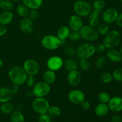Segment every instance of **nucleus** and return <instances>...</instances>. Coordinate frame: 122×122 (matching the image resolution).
<instances>
[{
  "mask_svg": "<svg viewBox=\"0 0 122 122\" xmlns=\"http://www.w3.org/2000/svg\"><path fill=\"white\" fill-rule=\"evenodd\" d=\"M19 27L21 33L26 35L31 34L34 29L33 20L29 19L28 17L23 18L20 22Z\"/></svg>",
  "mask_w": 122,
  "mask_h": 122,
  "instance_id": "13",
  "label": "nucleus"
},
{
  "mask_svg": "<svg viewBox=\"0 0 122 122\" xmlns=\"http://www.w3.org/2000/svg\"><path fill=\"white\" fill-rule=\"evenodd\" d=\"M14 19L13 13L11 11H3L0 13V25L6 26L12 22Z\"/></svg>",
  "mask_w": 122,
  "mask_h": 122,
  "instance_id": "18",
  "label": "nucleus"
},
{
  "mask_svg": "<svg viewBox=\"0 0 122 122\" xmlns=\"http://www.w3.org/2000/svg\"><path fill=\"white\" fill-rule=\"evenodd\" d=\"M27 17L32 20H36V19H38V17H39V12H38V10H30Z\"/></svg>",
  "mask_w": 122,
  "mask_h": 122,
  "instance_id": "42",
  "label": "nucleus"
},
{
  "mask_svg": "<svg viewBox=\"0 0 122 122\" xmlns=\"http://www.w3.org/2000/svg\"><path fill=\"white\" fill-rule=\"evenodd\" d=\"M0 110L5 114H10L14 110V107L10 101L2 102L0 106Z\"/></svg>",
  "mask_w": 122,
  "mask_h": 122,
  "instance_id": "28",
  "label": "nucleus"
},
{
  "mask_svg": "<svg viewBox=\"0 0 122 122\" xmlns=\"http://www.w3.org/2000/svg\"><path fill=\"white\" fill-rule=\"evenodd\" d=\"M9 89L13 94V95H15V94H17V92H19V86L16 84H14V83H12L11 85L10 86Z\"/></svg>",
  "mask_w": 122,
  "mask_h": 122,
  "instance_id": "43",
  "label": "nucleus"
},
{
  "mask_svg": "<svg viewBox=\"0 0 122 122\" xmlns=\"http://www.w3.org/2000/svg\"><path fill=\"white\" fill-rule=\"evenodd\" d=\"M116 25L118 26L122 27V13H120V14H119L117 18L116 19Z\"/></svg>",
  "mask_w": 122,
  "mask_h": 122,
  "instance_id": "48",
  "label": "nucleus"
},
{
  "mask_svg": "<svg viewBox=\"0 0 122 122\" xmlns=\"http://www.w3.org/2000/svg\"><path fill=\"white\" fill-rule=\"evenodd\" d=\"M68 99L72 104L76 105L81 104L85 100V94L80 89H73L69 92Z\"/></svg>",
  "mask_w": 122,
  "mask_h": 122,
  "instance_id": "12",
  "label": "nucleus"
},
{
  "mask_svg": "<svg viewBox=\"0 0 122 122\" xmlns=\"http://www.w3.org/2000/svg\"><path fill=\"white\" fill-rule=\"evenodd\" d=\"M7 29L5 26L0 25V37L4 36L7 33Z\"/></svg>",
  "mask_w": 122,
  "mask_h": 122,
  "instance_id": "47",
  "label": "nucleus"
},
{
  "mask_svg": "<svg viewBox=\"0 0 122 122\" xmlns=\"http://www.w3.org/2000/svg\"><path fill=\"white\" fill-rule=\"evenodd\" d=\"M104 39L102 44L106 46V49L116 48L119 46L121 42V35L119 31L116 30H112L105 36H104Z\"/></svg>",
  "mask_w": 122,
  "mask_h": 122,
  "instance_id": "2",
  "label": "nucleus"
},
{
  "mask_svg": "<svg viewBox=\"0 0 122 122\" xmlns=\"http://www.w3.org/2000/svg\"><path fill=\"white\" fill-rule=\"evenodd\" d=\"M100 80L104 83H110L113 81V77L112 73L110 72H104L100 75Z\"/></svg>",
  "mask_w": 122,
  "mask_h": 122,
  "instance_id": "35",
  "label": "nucleus"
},
{
  "mask_svg": "<svg viewBox=\"0 0 122 122\" xmlns=\"http://www.w3.org/2000/svg\"><path fill=\"white\" fill-rule=\"evenodd\" d=\"M119 51H120V53H121L122 54V42H120V44H119Z\"/></svg>",
  "mask_w": 122,
  "mask_h": 122,
  "instance_id": "50",
  "label": "nucleus"
},
{
  "mask_svg": "<svg viewBox=\"0 0 122 122\" xmlns=\"http://www.w3.org/2000/svg\"><path fill=\"white\" fill-rule=\"evenodd\" d=\"M107 63H108V59L106 56H101L97 59L95 66L98 69H104L106 67Z\"/></svg>",
  "mask_w": 122,
  "mask_h": 122,
  "instance_id": "33",
  "label": "nucleus"
},
{
  "mask_svg": "<svg viewBox=\"0 0 122 122\" xmlns=\"http://www.w3.org/2000/svg\"><path fill=\"white\" fill-rule=\"evenodd\" d=\"M63 67L67 71H70L71 70H76L78 67V63H77L76 60L73 58H68L63 63Z\"/></svg>",
  "mask_w": 122,
  "mask_h": 122,
  "instance_id": "25",
  "label": "nucleus"
},
{
  "mask_svg": "<svg viewBox=\"0 0 122 122\" xmlns=\"http://www.w3.org/2000/svg\"><path fill=\"white\" fill-rule=\"evenodd\" d=\"M64 61L58 56H53L50 57L46 61V67L49 70L57 71L63 66Z\"/></svg>",
  "mask_w": 122,
  "mask_h": 122,
  "instance_id": "11",
  "label": "nucleus"
},
{
  "mask_svg": "<svg viewBox=\"0 0 122 122\" xmlns=\"http://www.w3.org/2000/svg\"><path fill=\"white\" fill-rule=\"evenodd\" d=\"M50 107V102L45 98H35L32 101V108L39 114L48 113Z\"/></svg>",
  "mask_w": 122,
  "mask_h": 122,
  "instance_id": "7",
  "label": "nucleus"
},
{
  "mask_svg": "<svg viewBox=\"0 0 122 122\" xmlns=\"http://www.w3.org/2000/svg\"><path fill=\"white\" fill-rule=\"evenodd\" d=\"M106 57L108 60L113 63H119L121 62L122 59V54L119 50H116V48L108 50L106 53Z\"/></svg>",
  "mask_w": 122,
  "mask_h": 122,
  "instance_id": "17",
  "label": "nucleus"
},
{
  "mask_svg": "<svg viewBox=\"0 0 122 122\" xmlns=\"http://www.w3.org/2000/svg\"><path fill=\"white\" fill-rule=\"evenodd\" d=\"M67 81L70 86H76L79 85L82 81V75L81 72L77 69L69 71L67 76Z\"/></svg>",
  "mask_w": 122,
  "mask_h": 122,
  "instance_id": "14",
  "label": "nucleus"
},
{
  "mask_svg": "<svg viewBox=\"0 0 122 122\" xmlns=\"http://www.w3.org/2000/svg\"><path fill=\"white\" fill-rule=\"evenodd\" d=\"M13 94L8 87L0 88V102H5L10 101L13 97Z\"/></svg>",
  "mask_w": 122,
  "mask_h": 122,
  "instance_id": "20",
  "label": "nucleus"
},
{
  "mask_svg": "<svg viewBox=\"0 0 122 122\" xmlns=\"http://www.w3.org/2000/svg\"><path fill=\"white\" fill-rule=\"evenodd\" d=\"M33 96L36 98H45L50 92L51 87L50 85L44 81L36 82L32 88Z\"/></svg>",
  "mask_w": 122,
  "mask_h": 122,
  "instance_id": "8",
  "label": "nucleus"
},
{
  "mask_svg": "<svg viewBox=\"0 0 122 122\" xmlns=\"http://www.w3.org/2000/svg\"><path fill=\"white\" fill-rule=\"evenodd\" d=\"M36 83V79L35 77V76L27 75V78H26L25 83L26 84V86L29 88H32L33 87V86L35 85Z\"/></svg>",
  "mask_w": 122,
  "mask_h": 122,
  "instance_id": "40",
  "label": "nucleus"
},
{
  "mask_svg": "<svg viewBox=\"0 0 122 122\" xmlns=\"http://www.w3.org/2000/svg\"><path fill=\"white\" fill-rule=\"evenodd\" d=\"M100 13L96 11L92 10L90 14L88 15V20L89 25L92 27H97L100 23Z\"/></svg>",
  "mask_w": 122,
  "mask_h": 122,
  "instance_id": "19",
  "label": "nucleus"
},
{
  "mask_svg": "<svg viewBox=\"0 0 122 122\" xmlns=\"http://www.w3.org/2000/svg\"><path fill=\"white\" fill-rule=\"evenodd\" d=\"M29 10V8L26 7L23 3L18 5L16 7V10H15L17 14L22 18L27 17L28 16Z\"/></svg>",
  "mask_w": 122,
  "mask_h": 122,
  "instance_id": "27",
  "label": "nucleus"
},
{
  "mask_svg": "<svg viewBox=\"0 0 122 122\" xmlns=\"http://www.w3.org/2000/svg\"><path fill=\"white\" fill-rule=\"evenodd\" d=\"M8 77L12 83L20 86L25 83L27 75L24 70L23 66H14L9 70L8 73Z\"/></svg>",
  "mask_w": 122,
  "mask_h": 122,
  "instance_id": "1",
  "label": "nucleus"
},
{
  "mask_svg": "<svg viewBox=\"0 0 122 122\" xmlns=\"http://www.w3.org/2000/svg\"><path fill=\"white\" fill-rule=\"evenodd\" d=\"M81 105L82 108H83V110H89V108H91L90 102H89L88 101H86V100H85L81 104Z\"/></svg>",
  "mask_w": 122,
  "mask_h": 122,
  "instance_id": "45",
  "label": "nucleus"
},
{
  "mask_svg": "<svg viewBox=\"0 0 122 122\" xmlns=\"http://www.w3.org/2000/svg\"><path fill=\"white\" fill-rule=\"evenodd\" d=\"M41 44L48 50H56L61 45V40L56 35H47L42 38Z\"/></svg>",
  "mask_w": 122,
  "mask_h": 122,
  "instance_id": "6",
  "label": "nucleus"
},
{
  "mask_svg": "<svg viewBox=\"0 0 122 122\" xmlns=\"http://www.w3.org/2000/svg\"><path fill=\"white\" fill-rule=\"evenodd\" d=\"M117 1H119V2H122V0H117Z\"/></svg>",
  "mask_w": 122,
  "mask_h": 122,
  "instance_id": "53",
  "label": "nucleus"
},
{
  "mask_svg": "<svg viewBox=\"0 0 122 122\" xmlns=\"http://www.w3.org/2000/svg\"><path fill=\"white\" fill-rule=\"evenodd\" d=\"M99 35L101 36H105L109 32V26L106 23H100L98 26L96 27Z\"/></svg>",
  "mask_w": 122,
  "mask_h": 122,
  "instance_id": "31",
  "label": "nucleus"
},
{
  "mask_svg": "<svg viewBox=\"0 0 122 122\" xmlns=\"http://www.w3.org/2000/svg\"><path fill=\"white\" fill-rule=\"evenodd\" d=\"M83 26L82 17L76 14L71 15L69 20V27L71 30L79 31Z\"/></svg>",
  "mask_w": 122,
  "mask_h": 122,
  "instance_id": "16",
  "label": "nucleus"
},
{
  "mask_svg": "<svg viewBox=\"0 0 122 122\" xmlns=\"http://www.w3.org/2000/svg\"><path fill=\"white\" fill-rule=\"evenodd\" d=\"M23 3L30 10H38L43 4V0H22Z\"/></svg>",
  "mask_w": 122,
  "mask_h": 122,
  "instance_id": "24",
  "label": "nucleus"
},
{
  "mask_svg": "<svg viewBox=\"0 0 122 122\" xmlns=\"http://www.w3.org/2000/svg\"><path fill=\"white\" fill-rule=\"evenodd\" d=\"M64 53L69 57H73L75 55H76V49H75L71 45H68L64 47Z\"/></svg>",
  "mask_w": 122,
  "mask_h": 122,
  "instance_id": "39",
  "label": "nucleus"
},
{
  "mask_svg": "<svg viewBox=\"0 0 122 122\" xmlns=\"http://www.w3.org/2000/svg\"><path fill=\"white\" fill-rule=\"evenodd\" d=\"M25 117L23 113L19 110H14L10 114V122H25Z\"/></svg>",
  "mask_w": 122,
  "mask_h": 122,
  "instance_id": "26",
  "label": "nucleus"
},
{
  "mask_svg": "<svg viewBox=\"0 0 122 122\" xmlns=\"http://www.w3.org/2000/svg\"><path fill=\"white\" fill-rule=\"evenodd\" d=\"M78 66H79L80 69L84 71H88L91 68V63L89 60L86 58L80 59L78 63Z\"/></svg>",
  "mask_w": 122,
  "mask_h": 122,
  "instance_id": "30",
  "label": "nucleus"
},
{
  "mask_svg": "<svg viewBox=\"0 0 122 122\" xmlns=\"http://www.w3.org/2000/svg\"><path fill=\"white\" fill-rule=\"evenodd\" d=\"M55 72L56 71L49 70V69L44 71L42 75L43 81L50 85L53 84L56 82V79H57V76Z\"/></svg>",
  "mask_w": 122,
  "mask_h": 122,
  "instance_id": "21",
  "label": "nucleus"
},
{
  "mask_svg": "<svg viewBox=\"0 0 122 122\" xmlns=\"http://www.w3.org/2000/svg\"><path fill=\"white\" fill-rule=\"evenodd\" d=\"M107 104L110 110L114 113H119L122 111V97L119 96L111 97Z\"/></svg>",
  "mask_w": 122,
  "mask_h": 122,
  "instance_id": "15",
  "label": "nucleus"
},
{
  "mask_svg": "<svg viewBox=\"0 0 122 122\" xmlns=\"http://www.w3.org/2000/svg\"><path fill=\"white\" fill-rule=\"evenodd\" d=\"M2 1V0H0V3H1V1Z\"/></svg>",
  "mask_w": 122,
  "mask_h": 122,
  "instance_id": "54",
  "label": "nucleus"
},
{
  "mask_svg": "<svg viewBox=\"0 0 122 122\" xmlns=\"http://www.w3.org/2000/svg\"><path fill=\"white\" fill-rule=\"evenodd\" d=\"M39 122H52V117L48 113L39 114L38 117Z\"/></svg>",
  "mask_w": 122,
  "mask_h": 122,
  "instance_id": "41",
  "label": "nucleus"
},
{
  "mask_svg": "<svg viewBox=\"0 0 122 122\" xmlns=\"http://www.w3.org/2000/svg\"><path fill=\"white\" fill-rule=\"evenodd\" d=\"M79 32L81 38L89 42L97 41L100 36L96 27H92L89 25H83Z\"/></svg>",
  "mask_w": 122,
  "mask_h": 122,
  "instance_id": "5",
  "label": "nucleus"
},
{
  "mask_svg": "<svg viewBox=\"0 0 122 122\" xmlns=\"http://www.w3.org/2000/svg\"><path fill=\"white\" fill-rule=\"evenodd\" d=\"M109 108L107 104L100 102L95 108V113L99 117H103L107 115L109 112Z\"/></svg>",
  "mask_w": 122,
  "mask_h": 122,
  "instance_id": "22",
  "label": "nucleus"
},
{
  "mask_svg": "<svg viewBox=\"0 0 122 122\" xmlns=\"http://www.w3.org/2000/svg\"><path fill=\"white\" fill-rule=\"evenodd\" d=\"M106 2L104 0H95L91 4L92 10L96 11L101 14L106 7Z\"/></svg>",
  "mask_w": 122,
  "mask_h": 122,
  "instance_id": "29",
  "label": "nucleus"
},
{
  "mask_svg": "<svg viewBox=\"0 0 122 122\" xmlns=\"http://www.w3.org/2000/svg\"><path fill=\"white\" fill-rule=\"evenodd\" d=\"M113 79L119 82H122V68H118L113 71Z\"/></svg>",
  "mask_w": 122,
  "mask_h": 122,
  "instance_id": "37",
  "label": "nucleus"
},
{
  "mask_svg": "<svg viewBox=\"0 0 122 122\" xmlns=\"http://www.w3.org/2000/svg\"><path fill=\"white\" fill-rule=\"evenodd\" d=\"M14 7L13 1L10 0H2L0 3V8L3 11H11Z\"/></svg>",
  "mask_w": 122,
  "mask_h": 122,
  "instance_id": "34",
  "label": "nucleus"
},
{
  "mask_svg": "<svg viewBox=\"0 0 122 122\" xmlns=\"http://www.w3.org/2000/svg\"><path fill=\"white\" fill-rule=\"evenodd\" d=\"M119 13L114 8H108L102 11L101 14V19L104 23L110 25L116 22Z\"/></svg>",
  "mask_w": 122,
  "mask_h": 122,
  "instance_id": "10",
  "label": "nucleus"
},
{
  "mask_svg": "<svg viewBox=\"0 0 122 122\" xmlns=\"http://www.w3.org/2000/svg\"><path fill=\"white\" fill-rule=\"evenodd\" d=\"M24 70L27 75L35 76L40 71V65L36 60L29 58L24 62L23 65Z\"/></svg>",
  "mask_w": 122,
  "mask_h": 122,
  "instance_id": "9",
  "label": "nucleus"
},
{
  "mask_svg": "<svg viewBox=\"0 0 122 122\" xmlns=\"http://www.w3.org/2000/svg\"><path fill=\"white\" fill-rule=\"evenodd\" d=\"M112 122H122V117L121 116L116 114L114 115L111 119Z\"/></svg>",
  "mask_w": 122,
  "mask_h": 122,
  "instance_id": "46",
  "label": "nucleus"
},
{
  "mask_svg": "<svg viewBox=\"0 0 122 122\" xmlns=\"http://www.w3.org/2000/svg\"><path fill=\"white\" fill-rule=\"evenodd\" d=\"M81 38L79 31L71 30L68 39L71 42H76Z\"/></svg>",
  "mask_w": 122,
  "mask_h": 122,
  "instance_id": "38",
  "label": "nucleus"
},
{
  "mask_svg": "<svg viewBox=\"0 0 122 122\" xmlns=\"http://www.w3.org/2000/svg\"><path fill=\"white\" fill-rule=\"evenodd\" d=\"M70 32H71V30L69 28V26H61L57 30V36L61 41H66V39H67L69 38Z\"/></svg>",
  "mask_w": 122,
  "mask_h": 122,
  "instance_id": "23",
  "label": "nucleus"
},
{
  "mask_svg": "<svg viewBox=\"0 0 122 122\" xmlns=\"http://www.w3.org/2000/svg\"><path fill=\"white\" fill-rule=\"evenodd\" d=\"M10 1H13V2H17V1H20L21 0H10Z\"/></svg>",
  "mask_w": 122,
  "mask_h": 122,
  "instance_id": "52",
  "label": "nucleus"
},
{
  "mask_svg": "<svg viewBox=\"0 0 122 122\" xmlns=\"http://www.w3.org/2000/svg\"><path fill=\"white\" fill-rule=\"evenodd\" d=\"M96 52L95 46L90 42H85L80 44L76 48V55L79 59H89Z\"/></svg>",
  "mask_w": 122,
  "mask_h": 122,
  "instance_id": "3",
  "label": "nucleus"
},
{
  "mask_svg": "<svg viewBox=\"0 0 122 122\" xmlns=\"http://www.w3.org/2000/svg\"><path fill=\"white\" fill-rule=\"evenodd\" d=\"M73 10L75 14L81 17H88L92 11V5L89 2L85 0H77L73 5Z\"/></svg>",
  "mask_w": 122,
  "mask_h": 122,
  "instance_id": "4",
  "label": "nucleus"
},
{
  "mask_svg": "<svg viewBox=\"0 0 122 122\" xmlns=\"http://www.w3.org/2000/svg\"><path fill=\"white\" fill-rule=\"evenodd\" d=\"M95 49H96V52H97L98 53H102L107 50L103 44H100L97 46H95Z\"/></svg>",
  "mask_w": 122,
  "mask_h": 122,
  "instance_id": "44",
  "label": "nucleus"
},
{
  "mask_svg": "<svg viewBox=\"0 0 122 122\" xmlns=\"http://www.w3.org/2000/svg\"><path fill=\"white\" fill-rule=\"evenodd\" d=\"M25 95H26V97L27 98H30L32 96H33V92H32V90H29L27 91H26V92L25 93Z\"/></svg>",
  "mask_w": 122,
  "mask_h": 122,
  "instance_id": "49",
  "label": "nucleus"
},
{
  "mask_svg": "<svg viewBox=\"0 0 122 122\" xmlns=\"http://www.w3.org/2000/svg\"><path fill=\"white\" fill-rule=\"evenodd\" d=\"M48 113L52 117H58L61 114V108L58 106H50Z\"/></svg>",
  "mask_w": 122,
  "mask_h": 122,
  "instance_id": "32",
  "label": "nucleus"
},
{
  "mask_svg": "<svg viewBox=\"0 0 122 122\" xmlns=\"http://www.w3.org/2000/svg\"><path fill=\"white\" fill-rule=\"evenodd\" d=\"M3 61H2V60L0 58V68L2 67V66H3Z\"/></svg>",
  "mask_w": 122,
  "mask_h": 122,
  "instance_id": "51",
  "label": "nucleus"
},
{
  "mask_svg": "<svg viewBox=\"0 0 122 122\" xmlns=\"http://www.w3.org/2000/svg\"><path fill=\"white\" fill-rule=\"evenodd\" d=\"M98 98V100L100 101V102L108 104L111 98V96L109 93L107 92H101L99 94Z\"/></svg>",
  "mask_w": 122,
  "mask_h": 122,
  "instance_id": "36",
  "label": "nucleus"
}]
</instances>
